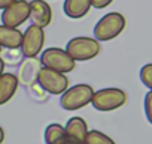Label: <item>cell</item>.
<instances>
[{"label": "cell", "instance_id": "obj_10", "mask_svg": "<svg viewBox=\"0 0 152 144\" xmlns=\"http://www.w3.org/2000/svg\"><path fill=\"white\" fill-rule=\"evenodd\" d=\"M42 69V63L40 59L37 57H26V60H23L20 71H18V81L27 87L33 86L37 81V75Z\"/></svg>", "mask_w": 152, "mask_h": 144}, {"label": "cell", "instance_id": "obj_9", "mask_svg": "<svg viewBox=\"0 0 152 144\" xmlns=\"http://www.w3.org/2000/svg\"><path fill=\"white\" fill-rule=\"evenodd\" d=\"M31 24L37 27H48L52 21V9L46 0H31L30 2V17Z\"/></svg>", "mask_w": 152, "mask_h": 144}, {"label": "cell", "instance_id": "obj_5", "mask_svg": "<svg viewBox=\"0 0 152 144\" xmlns=\"http://www.w3.org/2000/svg\"><path fill=\"white\" fill-rule=\"evenodd\" d=\"M36 83L43 92H46L48 95H54V96H60L61 93H64V90L70 84L69 77L66 74L45 68V66H42Z\"/></svg>", "mask_w": 152, "mask_h": 144}, {"label": "cell", "instance_id": "obj_23", "mask_svg": "<svg viewBox=\"0 0 152 144\" xmlns=\"http://www.w3.org/2000/svg\"><path fill=\"white\" fill-rule=\"evenodd\" d=\"M2 50H3V48H2V47H0V53H2Z\"/></svg>", "mask_w": 152, "mask_h": 144}, {"label": "cell", "instance_id": "obj_22", "mask_svg": "<svg viewBox=\"0 0 152 144\" xmlns=\"http://www.w3.org/2000/svg\"><path fill=\"white\" fill-rule=\"evenodd\" d=\"M3 141H5V131L0 126V144H3Z\"/></svg>", "mask_w": 152, "mask_h": 144}, {"label": "cell", "instance_id": "obj_12", "mask_svg": "<svg viewBox=\"0 0 152 144\" xmlns=\"http://www.w3.org/2000/svg\"><path fill=\"white\" fill-rule=\"evenodd\" d=\"M20 86L18 77L12 72H3L0 75V105L8 104L17 93Z\"/></svg>", "mask_w": 152, "mask_h": 144}, {"label": "cell", "instance_id": "obj_4", "mask_svg": "<svg viewBox=\"0 0 152 144\" xmlns=\"http://www.w3.org/2000/svg\"><path fill=\"white\" fill-rule=\"evenodd\" d=\"M127 102V93L118 87H106L93 93L91 104L97 111L107 113L121 108Z\"/></svg>", "mask_w": 152, "mask_h": 144}, {"label": "cell", "instance_id": "obj_18", "mask_svg": "<svg viewBox=\"0 0 152 144\" xmlns=\"http://www.w3.org/2000/svg\"><path fill=\"white\" fill-rule=\"evenodd\" d=\"M143 107H145V114L148 122L152 125V90H149L145 95V101H143Z\"/></svg>", "mask_w": 152, "mask_h": 144}, {"label": "cell", "instance_id": "obj_20", "mask_svg": "<svg viewBox=\"0 0 152 144\" xmlns=\"http://www.w3.org/2000/svg\"><path fill=\"white\" fill-rule=\"evenodd\" d=\"M14 2H15V0H0V9L3 11L6 6H9V5L14 3Z\"/></svg>", "mask_w": 152, "mask_h": 144}, {"label": "cell", "instance_id": "obj_1", "mask_svg": "<svg viewBox=\"0 0 152 144\" xmlns=\"http://www.w3.org/2000/svg\"><path fill=\"white\" fill-rule=\"evenodd\" d=\"M64 50L75 62H88L100 54L102 45L94 36H75L66 44Z\"/></svg>", "mask_w": 152, "mask_h": 144}, {"label": "cell", "instance_id": "obj_3", "mask_svg": "<svg viewBox=\"0 0 152 144\" xmlns=\"http://www.w3.org/2000/svg\"><path fill=\"white\" fill-rule=\"evenodd\" d=\"M127 26V20L121 12H109L103 15L94 26V38L100 42L118 38Z\"/></svg>", "mask_w": 152, "mask_h": 144}, {"label": "cell", "instance_id": "obj_14", "mask_svg": "<svg viewBox=\"0 0 152 144\" xmlns=\"http://www.w3.org/2000/svg\"><path fill=\"white\" fill-rule=\"evenodd\" d=\"M91 0H64L63 11L72 20H79L85 17L91 9Z\"/></svg>", "mask_w": 152, "mask_h": 144}, {"label": "cell", "instance_id": "obj_2", "mask_svg": "<svg viewBox=\"0 0 152 144\" xmlns=\"http://www.w3.org/2000/svg\"><path fill=\"white\" fill-rule=\"evenodd\" d=\"M93 93H94V89L90 84H85V83L69 86L64 90V93L60 95L61 96L60 105L66 111H76V110L85 108L87 105L91 104Z\"/></svg>", "mask_w": 152, "mask_h": 144}, {"label": "cell", "instance_id": "obj_21", "mask_svg": "<svg viewBox=\"0 0 152 144\" xmlns=\"http://www.w3.org/2000/svg\"><path fill=\"white\" fill-rule=\"evenodd\" d=\"M3 72H5V60L0 57V75H2Z\"/></svg>", "mask_w": 152, "mask_h": 144}, {"label": "cell", "instance_id": "obj_6", "mask_svg": "<svg viewBox=\"0 0 152 144\" xmlns=\"http://www.w3.org/2000/svg\"><path fill=\"white\" fill-rule=\"evenodd\" d=\"M40 63L45 68L69 74L76 68V62L69 56V53L63 48L57 47H49L40 53Z\"/></svg>", "mask_w": 152, "mask_h": 144}, {"label": "cell", "instance_id": "obj_16", "mask_svg": "<svg viewBox=\"0 0 152 144\" xmlns=\"http://www.w3.org/2000/svg\"><path fill=\"white\" fill-rule=\"evenodd\" d=\"M85 144H116V143L104 132L93 129V131H88L87 138H85Z\"/></svg>", "mask_w": 152, "mask_h": 144}, {"label": "cell", "instance_id": "obj_17", "mask_svg": "<svg viewBox=\"0 0 152 144\" xmlns=\"http://www.w3.org/2000/svg\"><path fill=\"white\" fill-rule=\"evenodd\" d=\"M139 77H140V81L149 90H152V63H146L145 66H142Z\"/></svg>", "mask_w": 152, "mask_h": 144}, {"label": "cell", "instance_id": "obj_15", "mask_svg": "<svg viewBox=\"0 0 152 144\" xmlns=\"http://www.w3.org/2000/svg\"><path fill=\"white\" fill-rule=\"evenodd\" d=\"M45 143L46 144H76L64 131V126L60 123H51L45 129Z\"/></svg>", "mask_w": 152, "mask_h": 144}, {"label": "cell", "instance_id": "obj_7", "mask_svg": "<svg viewBox=\"0 0 152 144\" xmlns=\"http://www.w3.org/2000/svg\"><path fill=\"white\" fill-rule=\"evenodd\" d=\"M45 45V29L37 27L34 24L28 26L26 32L23 33V42H21V54L24 57H37L43 51Z\"/></svg>", "mask_w": 152, "mask_h": 144}, {"label": "cell", "instance_id": "obj_13", "mask_svg": "<svg viewBox=\"0 0 152 144\" xmlns=\"http://www.w3.org/2000/svg\"><path fill=\"white\" fill-rule=\"evenodd\" d=\"M23 32L18 27L0 24V47L6 50H17L21 47Z\"/></svg>", "mask_w": 152, "mask_h": 144}, {"label": "cell", "instance_id": "obj_19", "mask_svg": "<svg viewBox=\"0 0 152 144\" xmlns=\"http://www.w3.org/2000/svg\"><path fill=\"white\" fill-rule=\"evenodd\" d=\"M113 0H91V6L96 9H104L107 8Z\"/></svg>", "mask_w": 152, "mask_h": 144}, {"label": "cell", "instance_id": "obj_8", "mask_svg": "<svg viewBox=\"0 0 152 144\" xmlns=\"http://www.w3.org/2000/svg\"><path fill=\"white\" fill-rule=\"evenodd\" d=\"M30 17V2L27 0H15L14 3L6 6L0 15V21L5 26L20 27Z\"/></svg>", "mask_w": 152, "mask_h": 144}, {"label": "cell", "instance_id": "obj_11", "mask_svg": "<svg viewBox=\"0 0 152 144\" xmlns=\"http://www.w3.org/2000/svg\"><path fill=\"white\" fill-rule=\"evenodd\" d=\"M64 131L76 144H85V138L88 134V125L84 117H79V116L70 117L64 126Z\"/></svg>", "mask_w": 152, "mask_h": 144}]
</instances>
